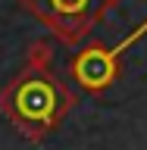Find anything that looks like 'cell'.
<instances>
[{
	"label": "cell",
	"instance_id": "3",
	"mask_svg": "<svg viewBox=\"0 0 147 150\" xmlns=\"http://www.w3.org/2000/svg\"><path fill=\"white\" fill-rule=\"evenodd\" d=\"M103 0H44V13H50V16L60 22V35L69 38V22H75V38L82 35V22L85 16H94V9H100Z\"/></svg>",
	"mask_w": 147,
	"mask_h": 150
},
{
	"label": "cell",
	"instance_id": "1",
	"mask_svg": "<svg viewBox=\"0 0 147 150\" xmlns=\"http://www.w3.org/2000/svg\"><path fill=\"white\" fill-rule=\"evenodd\" d=\"M72 103V97L60 88L50 78H25L13 88V112H16L19 122H28V125H41V128H50L60 116L66 112V106Z\"/></svg>",
	"mask_w": 147,
	"mask_h": 150
},
{
	"label": "cell",
	"instance_id": "2",
	"mask_svg": "<svg viewBox=\"0 0 147 150\" xmlns=\"http://www.w3.org/2000/svg\"><path fill=\"white\" fill-rule=\"evenodd\" d=\"M144 31H147V22H141L131 35H125L119 44H113V47H103V44L85 47L82 53L72 59L75 81L82 84L85 91H94V94L103 91V88H110V84L116 81V75H119V56L125 53V47H131Z\"/></svg>",
	"mask_w": 147,
	"mask_h": 150
}]
</instances>
